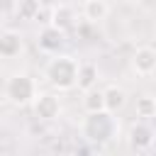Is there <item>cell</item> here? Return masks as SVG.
I'll return each mask as SVG.
<instances>
[{"instance_id": "obj_1", "label": "cell", "mask_w": 156, "mask_h": 156, "mask_svg": "<svg viewBox=\"0 0 156 156\" xmlns=\"http://www.w3.org/2000/svg\"><path fill=\"white\" fill-rule=\"evenodd\" d=\"M76 73H78V61L71 54H58V51L51 54V58H49V63L44 68L46 80L56 90H71V88H76Z\"/></svg>"}, {"instance_id": "obj_2", "label": "cell", "mask_w": 156, "mask_h": 156, "mask_svg": "<svg viewBox=\"0 0 156 156\" xmlns=\"http://www.w3.org/2000/svg\"><path fill=\"white\" fill-rule=\"evenodd\" d=\"M80 134L90 144H107L117 134V122L112 112L100 110V112H88V117L80 122Z\"/></svg>"}, {"instance_id": "obj_3", "label": "cell", "mask_w": 156, "mask_h": 156, "mask_svg": "<svg viewBox=\"0 0 156 156\" xmlns=\"http://www.w3.org/2000/svg\"><path fill=\"white\" fill-rule=\"evenodd\" d=\"M37 95V80L29 76V73H12L5 83V98L17 105V107H24L34 100Z\"/></svg>"}, {"instance_id": "obj_4", "label": "cell", "mask_w": 156, "mask_h": 156, "mask_svg": "<svg viewBox=\"0 0 156 156\" xmlns=\"http://www.w3.org/2000/svg\"><path fill=\"white\" fill-rule=\"evenodd\" d=\"M29 105H32L34 115L39 119H44V122H51V119H56L61 115V98L56 93H39L37 90V95H34V100Z\"/></svg>"}, {"instance_id": "obj_5", "label": "cell", "mask_w": 156, "mask_h": 156, "mask_svg": "<svg viewBox=\"0 0 156 156\" xmlns=\"http://www.w3.org/2000/svg\"><path fill=\"white\" fill-rule=\"evenodd\" d=\"M154 139H156V134H154V129H151V124H149L146 119L134 122V124L129 127L127 141H129V146H132L134 151H149V149L154 146Z\"/></svg>"}, {"instance_id": "obj_6", "label": "cell", "mask_w": 156, "mask_h": 156, "mask_svg": "<svg viewBox=\"0 0 156 156\" xmlns=\"http://www.w3.org/2000/svg\"><path fill=\"white\" fill-rule=\"evenodd\" d=\"M63 34L66 32H61V29H56L54 24H44L41 29H39V34H37V46L44 51V54H56V51H61V46H63Z\"/></svg>"}, {"instance_id": "obj_7", "label": "cell", "mask_w": 156, "mask_h": 156, "mask_svg": "<svg viewBox=\"0 0 156 156\" xmlns=\"http://www.w3.org/2000/svg\"><path fill=\"white\" fill-rule=\"evenodd\" d=\"M132 71L136 76H141V78L154 76V71H156V51L151 46H139L134 51V56H132Z\"/></svg>"}, {"instance_id": "obj_8", "label": "cell", "mask_w": 156, "mask_h": 156, "mask_svg": "<svg viewBox=\"0 0 156 156\" xmlns=\"http://www.w3.org/2000/svg\"><path fill=\"white\" fill-rule=\"evenodd\" d=\"M46 24H54L56 29L68 32V29L76 24V10H73L71 5H66V2H61V5H56V7L51 10V15H49Z\"/></svg>"}, {"instance_id": "obj_9", "label": "cell", "mask_w": 156, "mask_h": 156, "mask_svg": "<svg viewBox=\"0 0 156 156\" xmlns=\"http://www.w3.org/2000/svg\"><path fill=\"white\" fill-rule=\"evenodd\" d=\"M102 98H105V110L107 112H119L124 105H127V90L119 88V85H107L102 88Z\"/></svg>"}, {"instance_id": "obj_10", "label": "cell", "mask_w": 156, "mask_h": 156, "mask_svg": "<svg viewBox=\"0 0 156 156\" xmlns=\"http://www.w3.org/2000/svg\"><path fill=\"white\" fill-rule=\"evenodd\" d=\"M98 78H100V71L95 63H78V73H76V85L80 90H88L93 85H98Z\"/></svg>"}, {"instance_id": "obj_11", "label": "cell", "mask_w": 156, "mask_h": 156, "mask_svg": "<svg viewBox=\"0 0 156 156\" xmlns=\"http://www.w3.org/2000/svg\"><path fill=\"white\" fill-rule=\"evenodd\" d=\"M20 51H22V37H20L17 32H12V29L2 32V34H0V56L12 58V56H17Z\"/></svg>"}, {"instance_id": "obj_12", "label": "cell", "mask_w": 156, "mask_h": 156, "mask_svg": "<svg viewBox=\"0 0 156 156\" xmlns=\"http://www.w3.org/2000/svg\"><path fill=\"white\" fill-rule=\"evenodd\" d=\"M107 12H110V7H107L105 0H85L83 2V17L88 22H93V24L100 22V20H105Z\"/></svg>"}, {"instance_id": "obj_13", "label": "cell", "mask_w": 156, "mask_h": 156, "mask_svg": "<svg viewBox=\"0 0 156 156\" xmlns=\"http://www.w3.org/2000/svg\"><path fill=\"white\" fill-rule=\"evenodd\" d=\"M83 110L85 112H100V110H105V98H102V90L98 85L83 90Z\"/></svg>"}, {"instance_id": "obj_14", "label": "cell", "mask_w": 156, "mask_h": 156, "mask_svg": "<svg viewBox=\"0 0 156 156\" xmlns=\"http://www.w3.org/2000/svg\"><path fill=\"white\" fill-rule=\"evenodd\" d=\"M39 10H41L39 0H17V7H15L20 20H37Z\"/></svg>"}, {"instance_id": "obj_15", "label": "cell", "mask_w": 156, "mask_h": 156, "mask_svg": "<svg viewBox=\"0 0 156 156\" xmlns=\"http://www.w3.org/2000/svg\"><path fill=\"white\" fill-rule=\"evenodd\" d=\"M154 115H156V100H154L151 95H141V98L136 100V117L151 119Z\"/></svg>"}]
</instances>
